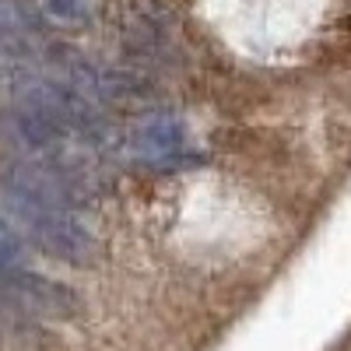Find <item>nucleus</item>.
<instances>
[{
	"mask_svg": "<svg viewBox=\"0 0 351 351\" xmlns=\"http://www.w3.org/2000/svg\"><path fill=\"white\" fill-rule=\"evenodd\" d=\"M25 228L32 232V239L56 260L71 263V267H84L99 256V243L77 215V208H64V204H21L11 200Z\"/></svg>",
	"mask_w": 351,
	"mask_h": 351,
	"instance_id": "1",
	"label": "nucleus"
},
{
	"mask_svg": "<svg viewBox=\"0 0 351 351\" xmlns=\"http://www.w3.org/2000/svg\"><path fill=\"white\" fill-rule=\"evenodd\" d=\"M0 291L4 299L32 316H46V319H74L81 313V299L77 291L64 281H53L39 271H28L25 263L14 271L0 274Z\"/></svg>",
	"mask_w": 351,
	"mask_h": 351,
	"instance_id": "2",
	"label": "nucleus"
},
{
	"mask_svg": "<svg viewBox=\"0 0 351 351\" xmlns=\"http://www.w3.org/2000/svg\"><path fill=\"white\" fill-rule=\"evenodd\" d=\"M127 148L134 158L148 162L155 169H186L197 165L200 155L190 148V130L180 116H148L130 127Z\"/></svg>",
	"mask_w": 351,
	"mask_h": 351,
	"instance_id": "3",
	"label": "nucleus"
},
{
	"mask_svg": "<svg viewBox=\"0 0 351 351\" xmlns=\"http://www.w3.org/2000/svg\"><path fill=\"white\" fill-rule=\"evenodd\" d=\"M39 14L49 25H64V28H81L95 21V0H43Z\"/></svg>",
	"mask_w": 351,
	"mask_h": 351,
	"instance_id": "4",
	"label": "nucleus"
},
{
	"mask_svg": "<svg viewBox=\"0 0 351 351\" xmlns=\"http://www.w3.org/2000/svg\"><path fill=\"white\" fill-rule=\"evenodd\" d=\"M21 263H25V239L11 225V218L0 215V274L21 267Z\"/></svg>",
	"mask_w": 351,
	"mask_h": 351,
	"instance_id": "5",
	"label": "nucleus"
}]
</instances>
